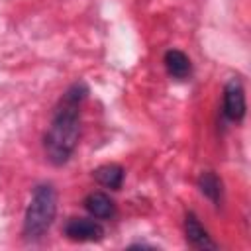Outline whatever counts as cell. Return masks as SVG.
<instances>
[{
	"label": "cell",
	"mask_w": 251,
	"mask_h": 251,
	"mask_svg": "<svg viewBox=\"0 0 251 251\" xmlns=\"http://www.w3.org/2000/svg\"><path fill=\"white\" fill-rule=\"evenodd\" d=\"M88 94V86L78 80L63 94L49 129L45 133V155L53 165H65L76 149L80 137V104Z\"/></svg>",
	"instance_id": "obj_1"
},
{
	"label": "cell",
	"mask_w": 251,
	"mask_h": 251,
	"mask_svg": "<svg viewBox=\"0 0 251 251\" xmlns=\"http://www.w3.org/2000/svg\"><path fill=\"white\" fill-rule=\"evenodd\" d=\"M57 214V192L53 184H39L35 186L31 200L27 204L24 216V235L25 239H39L43 237Z\"/></svg>",
	"instance_id": "obj_2"
},
{
	"label": "cell",
	"mask_w": 251,
	"mask_h": 251,
	"mask_svg": "<svg viewBox=\"0 0 251 251\" xmlns=\"http://www.w3.org/2000/svg\"><path fill=\"white\" fill-rule=\"evenodd\" d=\"M245 90L239 78H229L224 88V114L231 122H241L245 118Z\"/></svg>",
	"instance_id": "obj_3"
},
{
	"label": "cell",
	"mask_w": 251,
	"mask_h": 251,
	"mask_svg": "<svg viewBox=\"0 0 251 251\" xmlns=\"http://www.w3.org/2000/svg\"><path fill=\"white\" fill-rule=\"evenodd\" d=\"M65 235L71 241H78V243L100 241L104 237V227L88 218H71L65 224Z\"/></svg>",
	"instance_id": "obj_4"
},
{
	"label": "cell",
	"mask_w": 251,
	"mask_h": 251,
	"mask_svg": "<svg viewBox=\"0 0 251 251\" xmlns=\"http://www.w3.org/2000/svg\"><path fill=\"white\" fill-rule=\"evenodd\" d=\"M184 235L186 241L196 249H218L216 241H212V237L208 235V231L204 229L194 212H188L184 218Z\"/></svg>",
	"instance_id": "obj_5"
},
{
	"label": "cell",
	"mask_w": 251,
	"mask_h": 251,
	"mask_svg": "<svg viewBox=\"0 0 251 251\" xmlns=\"http://www.w3.org/2000/svg\"><path fill=\"white\" fill-rule=\"evenodd\" d=\"M84 208L86 212L92 216V218H98V220H110L116 216V204L114 200L106 194V192H90L86 198H84Z\"/></svg>",
	"instance_id": "obj_6"
},
{
	"label": "cell",
	"mask_w": 251,
	"mask_h": 251,
	"mask_svg": "<svg viewBox=\"0 0 251 251\" xmlns=\"http://www.w3.org/2000/svg\"><path fill=\"white\" fill-rule=\"evenodd\" d=\"M163 63H165V69H167L169 76H173L176 80H186L190 76V73H192L190 59L178 49H169L165 53Z\"/></svg>",
	"instance_id": "obj_7"
},
{
	"label": "cell",
	"mask_w": 251,
	"mask_h": 251,
	"mask_svg": "<svg viewBox=\"0 0 251 251\" xmlns=\"http://www.w3.org/2000/svg\"><path fill=\"white\" fill-rule=\"evenodd\" d=\"M92 176L96 178L98 184L110 188V190H118L122 188V182H124V169L116 163H108V165H100Z\"/></svg>",
	"instance_id": "obj_8"
},
{
	"label": "cell",
	"mask_w": 251,
	"mask_h": 251,
	"mask_svg": "<svg viewBox=\"0 0 251 251\" xmlns=\"http://www.w3.org/2000/svg\"><path fill=\"white\" fill-rule=\"evenodd\" d=\"M198 188L208 200H212L216 206H220V202H222V180L216 176V173H212V171L202 173L200 178H198Z\"/></svg>",
	"instance_id": "obj_9"
}]
</instances>
